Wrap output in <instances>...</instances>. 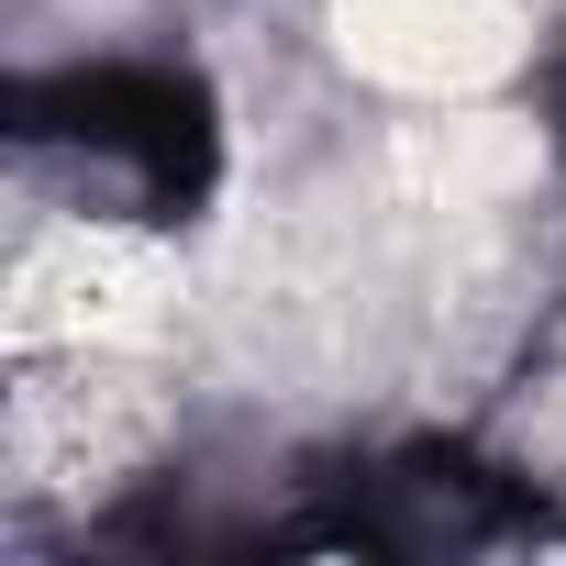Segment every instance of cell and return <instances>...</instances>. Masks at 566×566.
<instances>
[{
    "instance_id": "obj_2",
    "label": "cell",
    "mask_w": 566,
    "mask_h": 566,
    "mask_svg": "<svg viewBox=\"0 0 566 566\" xmlns=\"http://www.w3.org/2000/svg\"><path fill=\"white\" fill-rule=\"evenodd\" d=\"M255 544H301V555H533V544H566V511L522 467H489L478 444L422 433V444L312 467L301 511L255 522Z\"/></svg>"
},
{
    "instance_id": "obj_1",
    "label": "cell",
    "mask_w": 566,
    "mask_h": 566,
    "mask_svg": "<svg viewBox=\"0 0 566 566\" xmlns=\"http://www.w3.org/2000/svg\"><path fill=\"white\" fill-rule=\"evenodd\" d=\"M12 145L34 178H56L101 222L189 233L222 189V101L189 56L101 45L12 78Z\"/></svg>"
},
{
    "instance_id": "obj_3",
    "label": "cell",
    "mask_w": 566,
    "mask_h": 566,
    "mask_svg": "<svg viewBox=\"0 0 566 566\" xmlns=\"http://www.w3.org/2000/svg\"><path fill=\"white\" fill-rule=\"evenodd\" d=\"M533 123H544L555 167H566V34H555V45H544V67H533Z\"/></svg>"
}]
</instances>
